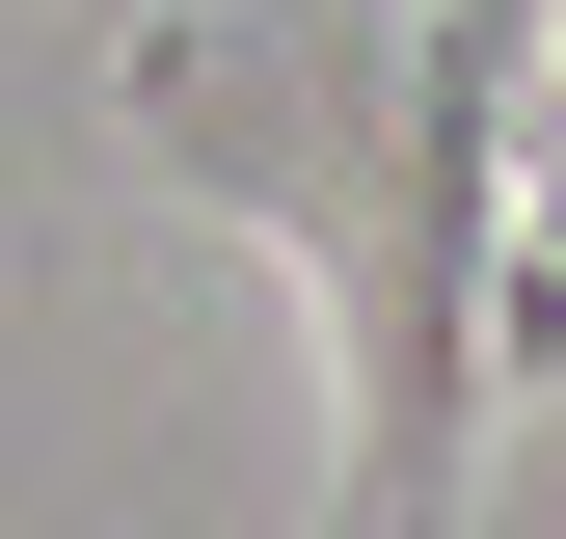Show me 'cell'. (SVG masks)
I'll return each mask as SVG.
<instances>
[{"instance_id": "1", "label": "cell", "mask_w": 566, "mask_h": 539, "mask_svg": "<svg viewBox=\"0 0 566 539\" xmlns=\"http://www.w3.org/2000/svg\"><path fill=\"white\" fill-rule=\"evenodd\" d=\"M108 108H135V162H163L189 216H243L324 297V404H350L324 539H459L485 512V432H513L485 297H513L539 82L459 54L432 0H189V28L108 54Z\"/></svg>"}]
</instances>
